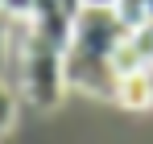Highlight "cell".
I'll return each instance as SVG.
<instances>
[{
  "label": "cell",
  "mask_w": 153,
  "mask_h": 144,
  "mask_svg": "<svg viewBox=\"0 0 153 144\" xmlns=\"http://www.w3.org/2000/svg\"><path fill=\"white\" fill-rule=\"evenodd\" d=\"M128 29L120 25L116 8L108 0H87L71 25V46H66V87L87 95L112 99L116 70H112V49L120 46Z\"/></svg>",
  "instance_id": "obj_1"
},
{
  "label": "cell",
  "mask_w": 153,
  "mask_h": 144,
  "mask_svg": "<svg viewBox=\"0 0 153 144\" xmlns=\"http://www.w3.org/2000/svg\"><path fill=\"white\" fill-rule=\"evenodd\" d=\"M17 78L33 107H42V111L58 107L66 91V49L25 25V33L17 41Z\"/></svg>",
  "instance_id": "obj_2"
},
{
  "label": "cell",
  "mask_w": 153,
  "mask_h": 144,
  "mask_svg": "<svg viewBox=\"0 0 153 144\" xmlns=\"http://www.w3.org/2000/svg\"><path fill=\"white\" fill-rule=\"evenodd\" d=\"M112 99H116L124 111H149V107H153V70L120 74V78H116Z\"/></svg>",
  "instance_id": "obj_3"
},
{
  "label": "cell",
  "mask_w": 153,
  "mask_h": 144,
  "mask_svg": "<svg viewBox=\"0 0 153 144\" xmlns=\"http://www.w3.org/2000/svg\"><path fill=\"white\" fill-rule=\"evenodd\" d=\"M108 4L116 8V17H120V25H124L128 33H137V29H145V25L153 21L145 0H108Z\"/></svg>",
  "instance_id": "obj_4"
},
{
  "label": "cell",
  "mask_w": 153,
  "mask_h": 144,
  "mask_svg": "<svg viewBox=\"0 0 153 144\" xmlns=\"http://www.w3.org/2000/svg\"><path fill=\"white\" fill-rule=\"evenodd\" d=\"M13 120H17V95H13V87H8V82L0 78V140L8 136Z\"/></svg>",
  "instance_id": "obj_5"
},
{
  "label": "cell",
  "mask_w": 153,
  "mask_h": 144,
  "mask_svg": "<svg viewBox=\"0 0 153 144\" xmlns=\"http://www.w3.org/2000/svg\"><path fill=\"white\" fill-rule=\"evenodd\" d=\"M0 12L13 17V21H25L29 12H33V0H0Z\"/></svg>",
  "instance_id": "obj_6"
},
{
  "label": "cell",
  "mask_w": 153,
  "mask_h": 144,
  "mask_svg": "<svg viewBox=\"0 0 153 144\" xmlns=\"http://www.w3.org/2000/svg\"><path fill=\"white\" fill-rule=\"evenodd\" d=\"M8 41H13V17L0 12V74H4V66H8Z\"/></svg>",
  "instance_id": "obj_7"
},
{
  "label": "cell",
  "mask_w": 153,
  "mask_h": 144,
  "mask_svg": "<svg viewBox=\"0 0 153 144\" xmlns=\"http://www.w3.org/2000/svg\"><path fill=\"white\" fill-rule=\"evenodd\" d=\"M145 29H149V46H153V21H149V25H145Z\"/></svg>",
  "instance_id": "obj_8"
},
{
  "label": "cell",
  "mask_w": 153,
  "mask_h": 144,
  "mask_svg": "<svg viewBox=\"0 0 153 144\" xmlns=\"http://www.w3.org/2000/svg\"><path fill=\"white\" fill-rule=\"evenodd\" d=\"M145 4H149V17H153V0H145Z\"/></svg>",
  "instance_id": "obj_9"
}]
</instances>
